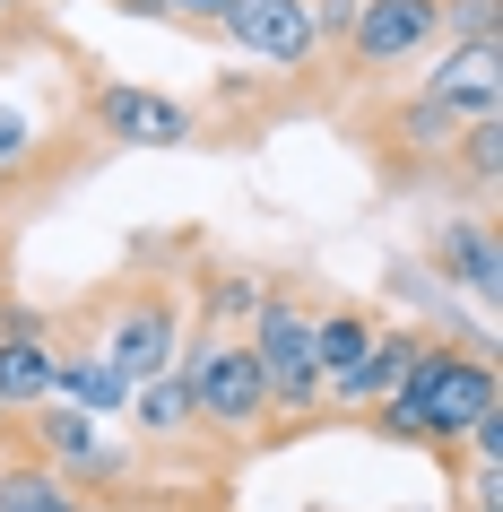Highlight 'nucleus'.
Returning a JSON list of instances; mask_svg holds the SVG:
<instances>
[{"instance_id": "1", "label": "nucleus", "mask_w": 503, "mask_h": 512, "mask_svg": "<svg viewBox=\"0 0 503 512\" xmlns=\"http://www.w3.org/2000/svg\"><path fill=\"white\" fill-rule=\"evenodd\" d=\"M503 400L495 382V356L486 348H451V339H425V356L408 365V382H399L391 400L373 408L382 417V434H399V443H425V452H460V434L486 417V408Z\"/></svg>"}, {"instance_id": "2", "label": "nucleus", "mask_w": 503, "mask_h": 512, "mask_svg": "<svg viewBox=\"0 0 503 512\" xmlns=\"http://www.w3.org/2000/svg\"><path fill=\"white\" fill-rule=\"evenodd\" d=\"M174 374L191 391V434H217V443H243V434L269 426V391H261V365H252V339L235 322H209L183 330V356Z\"/></svg>"}, {"instance_id": "3", "label": "nucleus", "mask_w": 503, "mask_h": 512, "mask_svg": "<svg viewBox=\"0 0 503 512\" xmlns=\"http://www.w3.org/2000/svg\"><path fill=\"white\" fill-rule=\"evenodd\" d=\"M252 365H261V391H269V417H321V365H313V304L287 296V287H261L252 304Z\"/></svg>"}, {"instance_id": "4", "label": "nucleus", "mask_w": 503, "mask_h": 512, "mask_svg": "<svg viewBox=\"0 0 503 512\" xmlns=\"http://www.w3.org/2000/svg\"><path fill=\"white\" fill-rule=\"evenodd\" d=\"M183 356V278H131L105 322V365L122 382H157Z\"/></svg>"}, {"instance_id": "5", "label": "nucleus", "mask_w": 503, "mask_h": 512, "mask_svg": "<svg viewBox=\"0 0 503 512\" xmlns=\"http://www.w3.org/2000/svg\"><path fill=\"white\" fill-rule=\"evenodd\" d=\"M425 44H443V0H356V18L339 35V79H373L417 61Z\"/></svg>"}, {"instance_id": "6", "label": "nucleus", "mask_w": 503, "mask_h": 512, "mask_svg": "<svg viewBox=\"0 0 503 512\" xmlns=\"http://www.w3.org/2000/svg\"><path fill=\"white\" fill-rule=\"evenodd\" d=\"M87 122L105 148H191L200 139V113L165 87H139V79H105L87 96Z\"/></svg>"}, {"instance_id": "7", "label": "nucleus", "mask_w": 503, "mask_h": 512, "mask_svg": "<svg viewBox=\"0 0 503 512\" xmlns=\"http://www.w3.org/2000/svg\"><path fill=\"white\" fill-rule=\"evenodd\" d=\"M217 44H235L252 61H278V70H313L321 61V35H313V9L304 0H235L217 18Z\"/></svg>"}, {"instance_id": "8", "label": "nucleus", "mask_w": 503, "mask_h": 512, "mask_svg": "<svg viewBox=\"0 0 503 512\" xmlns=\"http://www.w3.org/2000/svg\"><path fill=\"white\" fill-rule=\"evenodd\" d=\"M425 252H434L443 287H469L477 304L503 296V243H495V217L486 209H443L425 226Z\"/></svg>"}, {"instance_id": "9", "label": "nucleus", "mask_w": 503, "mask_h": 512, "mask_svg": "<svg viewBox=\"0 0 503 512\" xmlns=\"http://www.w3.org/2000/svg\"><path fill=\"white\" fill-rule=\"evenodd\" d=\"M53 365H61L53 322L27 313V304H0V408H44L53 400Z\"/></svg>"}, {"instance_id": "10", "label": "nucleus", "mask_w": 503, "mask_h": 512, "mask_svg": "<svg viewBox=\"0 0 503 512\" xmlns=\"http://www.w3.org/2000/svg\"><path fill=\"white\" fill-rule=\"evenodd\" d=\"M417 356H425V330H408V322L373 330V348L356 356L339 382H321V408H339V417H373V408L408 382V365H417Z\"/></svg>"}, {"instance_id": "11", "label": "nucleus", "mask_w": 503, "mask_h": 512, "mask_svg": "<svg viewBox=\"0 0 503 512\" xmlns=\"http://www.w3.org/2000/svg\"><path fill=\"white\" fill-rule=\"evenodd\" d=\"M425 105H443L451 122H495L503 105V70H495V44H443V61L417 79Z\"/></svg>"}, {"instance_id": "12", "label": "nucleus", "mask_w": 503, "mask_h": 512, "mask_svg": "<svg viewBox=\"0 0 503 512\" xmlns=\"http://www.w3.org/2000/svg\"><path fill=\"white\" fill-rule=\"evenodd\" d=\"M0 512H131V504H105V495L61 486L44 460H9V469H0Z\"/></svg>"}, {"instance_id": "13", "label": "nucleus", "mask_w": 503, "mask_h": 512, "mask_svg": "<svg viewBox=\"0 0 503 512\" xmlns=\"http://www.w3.org/2000/svg\"><path fill=\"white\" fill-rule=\"evenodd\" d=\"M53 391H61V408H87V417H105V408H131V382L105 365V348H61Z\"/></svg>"}, {"instance_id": "14", "label": "nucleus", "mask_w": 503, "mask_h": 512, "mask_svg": "<svg viewBox=\"0 0 503 512\" xmlns=\"http://www.w3.org/2000/svg\"><path fill=\"white\" fill-rule=\"evenodd\" d=\"M365 348H373V313H356V304H313V365H321V382H339Z\"/></svg>"}, {"instance_id": "15", "label": "nucleus", "mask_w": 503, "mask_h": 512, "mask_svg": "<svg viewBox=\"0 0 503 512\" xmlns=\"http://www.w3.org/2000/svg\"><path fill=\"white\" fill-rule=\"evenodd\" d=\"M131 426L148 434V443H183V434H191V391H183V374L131 382Z\"/></svg>"}, {"instance_id": "16", "label": "nucleus", "mask_w": 503, "mask_h": 512, "mask_svg": "<svg viewBox=\"0 0 503 512\" xmlns=\"http://www.w3.org/2000/svg\"><path fill=\"white\" fill-rule=\"evenodd\" d=\"M495 165H503V122H469V131L451 139V157L434 183H469L477 209H486V191H495Z\"/></svg>"}, {"instance_id": "17", "label": "nucleus", "mask_w": 503, "mask_h": 512, "mask_svg": "<svg viewBox=\"0 0 503 512\" xmlns=\"http://www.w3.org/2000/svg\"><path fill=\"white\" fill-rule=\"evenodd\" d=\"M122 18H157V27H191V35H217V18L235 0H113Z\"/></svg>"}, {"instance_id": "18", "label": "nucleus", "mask_w": 503, "mask_h": 512, "mask_svg": "<svg viewBox=\"0 0 503 512\" xmlns=\"http://www.w3.org/2000/svg\"><path fill=\"white\" fill-rule=\"evenodd\" d=\"M460 443H469V460H477V469H503V400L486 408V417H477V426L460 434Z\"/></svg>"}, {"instance_id": "19", "label": "nucleus", "mask_w": 503, "mask_h": 512, "mask_svg": "<svg viewBox=\"0 0 503 512\" xmlns=\"http://www.w3.org/2000/svg\"><path fill=\"white\" fill-rule=\"evenodd\" d=\"M9 157H27V122H18V113H0V165Z\"/></svg>"}, {"instance_id": "20", "label": "nucleus", "mask_w": 503, "mask_h": 512, "mask_svg": "<svg viewBox=\"0 0 503 512\" xmlns=\"http://www.w3.org/2000/svg\"><path fill=\"white\" fill-rule=\"evenodd\" d=\"M18 9H35V0H0V27H9V18H18Z\"/></svg>"}, {"instance_id": "21", "label": "nucleus", "mask_w": 503, "mask_h": 512, "mask_svg": "<svg viewBox=\"0 0 503 512\" xmlns=\"http://www.w3.org/2000/svg\"><path fill=\"white\" fill-rule=\"evenodd\" d=\"M469 512H503V504H469Z\"/></svg>"}]
</instances>
